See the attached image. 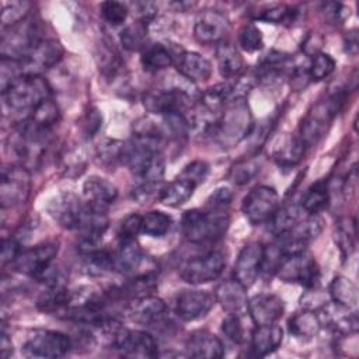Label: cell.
<instances>
[{"mask_svg": "<svg viewBox=\"0 0 359 359\" xmlns=\"http://www.w3.org/2000/svg\"><path fill=\"white\" fill-rule=\"evenodd\" d=\"M254 121L251 109L244 98L231 100L217 118L212 137L226 149L237 146L251 135Z\"/></svg>", "mask_w": 359, "mask_h": 359, "instance_id": "1", "label": "cell"}, {"mask_svg": "<svg viewBox=\"0 0 359 359\" xmlns=\"http://www.w3.org/2000/svg\"><path fill=\"white\" fill-rule=\"evenodd\" d=\"M229 224L230 217L226 210L189 209L182 215L181 231L188 241L202 244L223 237Z\"/></svg>", "mask_w": 359, "mask_h": 359, "instance_id": "2", "label": "cell"}, {"mask_svg": "<svg viewBox=\"0 0 359 359\" xmlns=\"http://www.w3.org/2000/svg\"><path fill=\"white\" fill-rule=\"evenodd\" d=\"M49 130L29 118L17 123L7 139V144L20 165L28 168V164H35L41 158L49 142Z\"/></svg>", "mask_w": 359, "mask_h": 359, "instance_id": "3", "label": "cell"}, {"mask_svg": "<svg viewBox=\"0 0 359 359\" xmlns=\"http://www.w3.org/2000/svg\"><path fill=\"white\" fill-rule=\"evenodd\" d=\"M345 100L346 93L344 88H341L311 107L300 125L299 137L306 144V147L316 144L327 133L332 119L341 111Z\"/></svg>", "mask_w": 359, "mask_h": 359, "instance_id": "4", "label": "cell"}, {"mask_svg": "<svg viewBox=\"0 0 359 359\" xmlns=\"http://www.w3.org/2000/svg\"><path fill=\"white\" fill-rule=\"evenodd\" d=\"M50 95L48 80L38 74H24L3 91L4 104L14 112H32Z\"/></svg>", "mask_w": 359, "mask_h": 359, "instance_id": "5", "label": "cell"}, {"mask_svg": "<svg viewBox=\"0 0 359 359\" xmlns=\"http://www.w3.org/2000/svg\"><path fill=\"white\" fill-rule=\"evenodd\" d=\"M8 29V34L1 35V57L21 60L43 39L34 18H25Z\"/></svg>", "mask_w": 359, "mask_h": 359, "instance_id": "6", "label": "cell"}, {"mask_svg": "<svg viewBox=\"0 0 359 359\" xmlns=\"http://www.w3.org/2000/svg\"><path fill=\"white\" fill-rule=\"evenodd\" d=\"M72 348L70 338L59 331L35 330L22 345V352L28 358L56 359L65 356Z\"/></svg>", "mask_w": 359, "mask_h": 359, "instance_id": "7", "label": "cell"}, {"mask_svg": "<svg viewBox=\"0 0 359 359\" xmlns=\"http://www.w3.org/2000/svg\"><path fill=\"white\" fill-rule=\"evenodd\" d=\"M280 280L287 283H299L307 289L317 286L320 279V268L316 259L306 251L286 257L276 271Z\"/></svg>", "mask_w": 359, "mask_h": 359, "instance_id": "8", "label": "cell"}, {"mask_svg": "<svg viewBox=\"0 0 359 359\" xmlns=\"http://www.w3.org/2000/svg\"><path fill=\"white\" fill-rule=\"evenodd\" d=\"M31 192L29 170L20 164H13L1 171L0 205L3 209L24 203Z\"/></svg>", "mask_w": 359, "mask_h": 359, "instance_id": "9", "label": "cell"}, {"mask_svg": "<svg viewBox=\"0 0 359 359\" xmlns=\"http://www.w3.org/2000/svg\"><path fill=\"white\" fill-rule=\"evenodd\" d=\"M279 208V195L275 188L268 185L254 187L243 199L241 210L245 219L257 226L268 223Z\"/></svg>", "mask_w": 359, "mask_h": 359, "instance_id": "10", "label": "cell"}, {"mask_svg": "<svg viewBox=\"0 0 359 359\" xmlns=\"http://www.w3.org/2000/svg\"><path fill=\"white\" fill-rule=\"evenodd\" d=\"M226 266V255L220 251H210L194 257L181 268V278L191 285H202L219 278Z\"/></svg>", "mask_w": 359, "mask_h": 359, "instance_id": "11", "label": "cell"}, {"mask_svg": "<svg viewBox=\"0 0 359 359\" xmlns=\"http://www.w3.org/2000/svg\"><path fill=\"white\" fill-rule=\"evenodd\" d=\"M112 346L123 356L129 358H156L158 356V346L154 337L142 330L119 328L114 337Z\"/></svg>", "mask_w": 359, "mask_h": 359, "instance_id": "12", "label": "cell"}, {"mask_svg": "<svg viewBox=\"0 0 359 359\" xmlns=\"http://www.w3.org/2000/svg\"><path fill=\"white\" fill-rule=\"evenodd\" d=\"M149 264H151V259L146 255L135 238L121 240L118 251L114 252V271L130 276L156 272V268L150 266Z\"/></svg>", "mask_w": 359, "mask_h": 359, "instance_id": "13", "label": "cell"}, {"mask_svg": "<svg viewBox=\"0 0 359 359\" xmlns=\"http://www.w3.org/2000/svg\"><path fill=\"white\" fill-rule=\"evenodd\" d=\"M62 57H63V48L57 41L42 39L20 62H21L24 74L42 76L43 72L57 65Z\"/></svg>", "mask_w": 359, "mask_h": 359, "instance_id": "14", "label": "cell"}, {"mask_svg": "<svg viewBox=\"0 0 359 359\" xmlns=\"http://www.w3.org/2000/svg\"><path fill=\"white\" fill-rule=\"evenodd\" d=\"M230 29V21L219 10H203L198 14L194 24V36L199 43H220Z\"/></svg>", "mask_w": 359, "mask_h": 359, "instance_id": "15", "label": "cell"}, {"mask_svg": "<svg viewBox=\"0 0 359 359\" xmlns=\"http://www.w3.org/2000/svg\"><path fill=\"white\" fill-rule=\"evenodd\" d=\"M57 250L59 247L56 243H42L29 250H22L11 262V265L17 272L35 278L39 272H42L48 265L53 262Z\"/></svg>", "mask_w": 359, "mask_h": 359, "instance_id": "16", "label": "cell"}, {"mask_svg": "<svg viewBox=\"0 0 359 359\" xmlns=\"http://www.w3.org/2000/svg\"><path fill=\"white\" fill-rule=\"evenodd\" d=\"M264 259V245L259 243L245 244L236 261L234 265V279L240 282L247 289L251 287L258 279L262 268Z\"/></svg>", "mask_w": 359, "mask_h": 359, "instance_id": "17", "label": "cell"}, {"mask_svg": "<svg viewBox=\"0 0 359 359\" xmlns=\"http://www.w3.org/2000/svg\"><path fill=\"white\" fill-rule=\"evenodd\" d=\"M84 210L86 203L74 194H62L49 203V215L67 230H79Z\"/></svg>", "mask_w": 359, "mask_h": 359, "instance_id": "18", "label": "cell"}, {"mask_svg": "<svg viewBox=\"0 0 359 359\" xmlns=\"http://www.w3.org/2000/svg\"><path fill=\"white\" fill-rule=\"evenodd\" d=\"M215 304V297L206 290H182L175 299V313L184 321L205 317Z\"/></svg>", "mask_w": 359, "mask_h": 359, "instance_id": "19", "label": "cell"}, {"mask_svg": "<svg viewBox=\"0 0 359 359\" xmlns=\"http://www.w3.org/2000/svg\"><path fill=\"white\" fill-rule=\"evenodd\" d=\"M248 313L257 325L276 323L285 311L283 300L273 293H259L248 300Z\"/></svg>", "mask_w": 359, "mask_h": 359, "instance_id": "20", "label": "cell"}, {"mask_svg": "<svg viewBox=\"0 0 359 359\" xmlns=\"http://www.w3.org/2000/svg\"><path fill=\"white\" fill-rule=\"evenodd\" d=\"M128 313L135 323L156 325L165 318L167 306L163 299L150 294L132 300L128 307Z\"/></svg>", "mask_w": 359, "mask_h": 359, "instance_id": "21", "label": "cell"}, {"mask_svg": "<svg viewBox=\"0 0 359 359\" xmlns=\"http://www.w3.org/2000/svg\"><path fill=\"white\" fill-rule=\"evenodd\" d=\"M215 299L222 306V309L229 314L243 316L248 309L247 287L243 286L236 279L222 282L216 287Z\"/></svg>", "mask_w": 359, "mask_h": 359, "instance_id": "22", "label": "cell"}, {"mask_svg": "<svg viewBox=\"0 0 359 359\" xmlns=\"http://www.w3.org/2000/svg\"><path fill=\"white\" fill-rule=\"evenodd\" d=\"M175 66L178 73L191 83L205 81L210 77L212 73L210 62L196 52H178L175 56Z\"/></svg>", "mask_w": 359, "mask_h": 359, "instance_id": "23", "label": "cell"}, {"mask_svg": "<svg viewBox=\"0 0 359 359\" xmlns=\"http://www.w3.org/2000/svg\"><path fill=\"white\" fill-rule=\"evenodd\" d=\"M185 349L188 356L192 358L215 359L222 358L224 353V346L222 341L215 334L205 330L194 331L185 342Z\"/></svg>", "mask_w": 359, "mask_h": 359, "instance_id": "24", "label": "cell"}, {"mask_svg": "<svg viewBox=\"0 0 359 359\" xmlns=\"http://www.w3.org/2000/svg\"><path fill=\"white\" fill-rule=\"evenodd\" d=\"M83 195L87 203L95 208L108 209V206L116 199L118 189L107 178L91 175L83 184Z\"/></svg>", "mask_w": 359, "mask_h": 359, "instance_id": "25", "label": "cell"}, {"mask_svg": "<svg viewBox=\"0 0 359 359\" xmlns=\"http://www.w3.org/2000/svg\"><path fill=\"white\" fill-rule=\"evenodd\" d=\"M282 339L283 331L276 323L257 325L251 334V353L257 358L266 356L279 348Z\"/></svg>", "mask_w": 359, "mask_h": 359, "instance_id": "26", "label": "cell"}, {"mask_svg": "<svg viewBox=\"0 0 359 359\" xmlns=\"http://www.w3.org/2000/svg\"><path fill=\"white\" fill-rule=\"evenodd\" d=\"M216 60L219 73L224 79L240 77L245 70V63L241 53L230 42L222 41L216 48Z\"/></svg>", "mask_w": 359, "mask_h": 359, "instance_id": "27", "label": "cell"}, {"mask_svg": "<svg viewBox=\"0 0 359 359\" xmlns=\"http://www.w3.org/2000/svg\"><path fill=\"white\" fill-rule=\"evenodd\" d=\"M328 296L332 300V303L339 307L355 310L358 306V287L346 276L338 275L331 280Z\"/></svg>", "mask_w": 359, "mask_h": 359, "instance_id": "28", "label": "cell"}, {"mask_svg": "<svg viewBox=\"0 0 359 359\" xmlns=\"http://www.w3.org/2000/svg\"><path fill=\"white\" fill-rule=\"evenodd\" d=\"M321 318L311 310H303L290 317L287 327L289 332L299 339H311L316 337L321 328Z\"/></svg>", "mask_w": 359, "mask_h": 359, "instance_id": "29", "label": "cell"}, {"mask_svg": "<svg viewBox=\"0 0 359 359\" xmlns=\"http://www.w3.org/2000/svg\"><path fill=\"white\" fill-rule=\"evenodd\" d=\"M73 302V293L63 285L46 286V289L39 294L36 306L39 310L46 313L63 311Z\"/></svg>", "mask_w": 359, "mask_h": 359, "instance_id": "30", "label": "cell"}, {"mask_svg": "<svg viewBox=\"0 0 359 359\" xmlns=\"http://www.w3.org/2000/svg\"><path fill=\"white\" fill-rule=\"evenodd\" d=\"M195 188L196 185L194 182L178 175L174 181L163 187L160 201L171 208L181 206L194 195Z\"/></svg>", "mask_w": 359, "mask_h": 359, "instance_id": "31", "label": "cell"}, {"mask_svg": "<svg viewBox=\"0 0 359 359\" xmlns=\"http://www.w3.org/2000/svg\"><path fill=\"white\" fill-rule=\"evenodd\" d=\"M303 215L304 212L300 205L289 203L285 206H279L272 217L268 220L269 230L278 237L296 226L303 219Z\"/></svg>", "mask_w": 359, "mask_h": 359, "instance_id": "32", "label": "cell"}, {"mask_svg": "<svg viewBox=\"0 0 359 359\" xmlns=\"http://www.w3.org/2000/svg\"><path fill=\"white\" fill-rule=\"evenodd\" d=\"M231 100H234V91H233V84H229V83L215 84L206 88L201 94L202 108L215 115L219 111H222Z\"/></svg>", "mask_w": 359, "mask_h": 359, "instance_id": "33", "label": "cell"}, {"mask_svg": "<svg viewBox=\"0 0 359 359\" xmlns=\"http://www.w3.org/2000/svg\"><path fill=\"white\" fill-rule=\"evenodd\" d=\"M140 62L147 72H160L174 63V53L163 43L146 45L142 50Z\"/></svg>", "mask_w": 359, "mask_h": 359, "instance_id": "34", "label": "cell"}, {"mask_svg": "<svg viewBox=\"0 0 359 359\" xmlns=\"http://www.w3.org/2000/svg\"><path fill=\"white\" fill-rule=\"evenodd\" d=\"M156 287H157L156 272L143 273V275L132 276V279L119 289V294L135 300L144 296H150L156 290Z\"/></svg>", "mask_w": 359, "mask_h": 359, "instance_id": "35", "label": "cell"}, {"mask_svg": "<svg viewBox=\"0 0 359 359\" xmlns=\"http://www.w3.org/2000/svg\"><path fill=\"white\" fill-rule=\"evenodd\" d=\"M328 201H330V194H328L327 182L317 181L303 195L300 208L307 215H318V212H321L328 205Z\"/></svg>", "mask_w": 359, "mask_h": 359, "instance_id": "36", "label": "cell"}, {"mask_svg": "<svg viewBox=\"0 0 359 359\" xmlns=\"http://www.w3.org/2000/svg\"><path fill=\"white\" fill-rule=\"evenodd\" d=\"M172 224L171 216L161 210H151L142 216V233L149 237L161 238L164 237Z\"/></svg>", "mask_w": 359, "mask_h": 359, "instance_id": "37", "label": "cell"}, {"mask_svg": "<svg viewBox=\"0 0 359 359\" xmlns=\"http://www.w3.org/2000/svg\"><path fill=\"white\" fill-rule=\"evenodd\" d=\"M146 38H147V22L140 20L128 25L121 32V43L126 50H130V52L144 49Z\"/></svg>", "mask_w": 359, "mask_h": 359, "instance_id": "38", "label": "cell"}, {"mask_svg": "<svg viewBox=\"0 0 359 359\" xmlns=\"http://www.w3.org/2000/svg\"><path fill=\"white\" fill-rule=\"evenodd\" d=\"M355 222L351 219H342L335 230V243L344 258L349 257L355 250Z\"/></svg>", "mask_w": 359, "mask_h": 359, "instance_id": "39", "label": "cell"}, {"mask_svg": "<svg viewBox=\"0 0 359 359\" xmlns=\"http://www.w3.org/2000/svg\"><path fill=\"white\" fill-rule=\"evenodd\" d=\"M31 121H34L36 125L50 129L52 125H55L60 118V111L56 102H53L50 98L41 102L28 116Z\"/></svg>", "mask_w": 359, "mask_h": 359, "instance_id": "40", "label": "cell"}, {"mask_svg": "<svg viewBox=\"0 0 359 359\" xmlns=\"http://www.w3.org/2000/svg\"><path fill=\"white\" fill-rule=\"evenodd\" d=\"M31 10L29 1H11L4 3L1 8V25L3 28H10L24 21Z\"/></svg>", "mask_w": 359, "mask_h": 359, "instance_id": "41", "label": "cell"}, {"mask_svg": "<svg viewBox=\"0 0 359 359\" xmlns=\"http://www.w3.org/2000/svg\"><path fill=\"white\" fill-rule=\"evenodd\" d=\"M306 144L302 142L300 137H290L287 139L283 146H280L276 151V158L283 165H293L300 161L304 156Z\"/></svg>", "mask_w": 359, "mask_h": 359, "instance_id": "42", "label": "cell"}, {"mask_svg": "<svg viewBox=\"0 0 359 359\" xmlns=\"http://www.w3.org/2000/svg\"><path fill=\"white\" fill-rule=\"evenodd\" d=\"M238 45L245 52H257L264 46L261 31L254 24H245L238 31Z\"/></svg>", "mask_w": 359, "mask_h": 359, "instance_id": "43", "label": "cell"}, {"mask_svg": "<svg viewBox=\"0 0 359 359\" xmlns=\"http://www.w3.org/2000/svg\"><path fill=\"white\" fill-rule=\"evenodd\" d=\"M335 69V60L328 53H317L309 66V76L313 81H321Z\"/></svg>", "mask_w": 359, "mask_h": 359, "instance_id": "44", "label": "cell"}, {"mask_svg": "<svg viewBox=\"0 0 359 359\" xmlns=\"http://www.w3.org/2000/svg\"><path fill=\"white\" fill-rule=\"evenodd\" d=\"M294 15H296V11L293 8L283 4H278L261 11L257 15V18L271 24H280V22H292L294 20Z\"/></svg>", "mask_w": 359, "mask_h": 359, "instance_id": "45", "label": "cell"}, {"mask_svg": "<svg viewBox=\"0 0 359 359\" xmlns=\"http://www.w3.org/2000/svg\"><path fill=\"white\" fill-rule=\"evenodd\" d=\"M24 76L21 62L8 59V57H1L0 62V80H1V93L7 90L17 79Z\"/></svg>", "mask_w": 359, "mask_h": 359, "instance_id": "46", "label": "cell"}, {"mask_svg": "<svg viewBox=\"0 0 359 359\" xmlns=\"http://www.w3.org/2000/svg\"><path fill=\"white\" fill-rule=\"evenodd\" d=\"M258 171H259V164L257 160H244L237 163L230 170L229 177L234 184L243 185V184H247Z\"/></svg>", "mask_w": 359, "mask_h": 359, "instance_id": "47", "label": "cell"}, {"mask_svg": "<svg viewBox=\"0 0 359 359\" xmlns=\"http://www.w3.org/2000/svg\"><path fill=\"white\" fill-rule=\"evenodd\" d=\"M128 7L119 1H104L101 4V14L104 20L112 25H121L128 17Z\"/></svg>", "mask_w": 359, "mask_h": 359, "instance_id": "48", "label": "cell"}, {"mask_svg": "<svg viewBox=\"0 0 359 359\" xmlns=\"http://www.w3.org/2000/svg\"><path fill=\"white\" fill-rule=\"evenodd\" d=\"M163 187L164 185H161V182H140L136 188L132 189V198L137 203H146L154 199H160Z\"/></svg>", "mask_w": 359, "mask_h": 359, "instance_id": "49", "label": "cell"}, {"mask_svg": "<svg viewBox=\"0 0 359 359\" xmlns=\"http://www.w3.org/2000/svg\"><path fill=\"white\" fill-rule=\"evenodd\" d=\"M222 331L226 335V338L234 344H241L244 341V328L240 316L229 314L222 321Z\"/></svg>", "mask_w": 359, "mask_h": 359, "instance_id": "50", "label": "cell"}, {"mask_svg": "<svg viewBox=\"0 0 359 359\" xmlns=\"http://www.w3.org/2000/svg\"><path fill=\"white\" fill-rule=\"evenodd\" d=\"M208 172H209L208 163H205L202 160H195L184 167V170L180 172V177L189 180L191 182H194L198 187L199 184H202L206 180Z\"/></svg>", "mask_w": 359, "mask_h": 359, "instance_id": "51", "label": "cell"}, {"mask_svg": "<svg viewBox=\"0 0 359 359\" xmlns=\"http://www.w3.org/2000/svg\"><path fill=\"white\" fill-rule=\"evenodd\" d=\"M233 199V192L227 187L216 188L206 201V208L213 210H226Z\"/></svg>", "mask_w": 359, "mask_h": 359, "instance_id": "52", "label": "cell"}, {"mask_svg": "<svg viewBox=\"0 0 359 359\" xmlns=\"http://www.w3.org/2000/svg\"><path fill=\"white\" fill-rule=\"evenodd\" d=\"M139 233H142V216L137 213H132L121 224V229H119L121 240L136 238Z\"/></svg>", "mask_w": 359, "mask_h": 359, "instance_id": "53", "label": "cell"}, {"mask_svg": "<svg viewBox=\"0 0 359 359\" xmlns=\"http://www.w3.org/2000/svg\"><path fill=\"white\" fill-rule=\"evenodd\" d=\"M122 150H123V143L118 140H105L100 146V156L102 161L115 163L116 160H122Z\"/></svg>", "mask_w": 359, "mask_h": 359, "instance_id": "54", "label": "cell"}, {"mask_svg": "<svg viewBox=\"0 0 359 359\" xmlns=\"http://www.w3.org/2000/svg\"><path fill=\"white\" fill-rule=\"evenodd\" d=\"M300 302H302V307H304L306 310H311V311H314L316 309H323L328 303L325 296L321 294V292L316 290V287H313V290L307 292L302 297Z\"/></svg>", "mask_w": 359, "mask_h": 359, "instance_id": "55", "label": "cell"}, {"mask_svg": "<svg viewBox=\"0 0 359 359\" xmlns=\"http://www.w3.org/2000/svg\"><path fill=\"white\" fill-rule=\"evenodd\" d=\"M21 244L17 238L14 237H10V238H6L3 240V244H1V262L3 264H7V262H13L17 255L21 252Z\"/></svg>", "mask_w": 359, "mask_h": 359, "instance_id": "56", "label": "cell"}, {"mask_svg": "<svg viewBox=\"0 0 359 359\" xmlns=\"http://www.w3.org/2000/svg\"><path fill=\"white\" fill-rule=\"evenodd\" d=\"M310 76H309V67L303 69V67H296L292 70L290 74V86L299 91L303 90L309 83H310Z\"/></svg>", "mask_w": 359, "mask_h": 359, "instance_id": "57", "label": "cell"}, {"mask_svg": "<svg viewBox=\"0 0 359 359\" xmlns=\"http://www.w3.org/2000/svg\"><path fill=\"white\" fill-rule=\"evenodd\" d=\"M84 122H86V123L83 125L84 133H86V136L91 137V136L100 129L101 122H102V116L98 114L97 109H94V111H91V112H88V114L86 115V121H84Z\"/></svg>", "mask_w": 359, "mask_h": 359, "instance_id": "58", "label": "cell"}, {"mask_svg": "<svg viewBox=\"0 0 359 359\" xmlns=\"http://www.w3.org/2000/svg\"><path fill=\"white\" fill-rule=\"evenodd\" d=\"M344 11H346L345 7L341 4H337V3H328L324 6V13L327 15V20H330L334 24L342 20Z\"/></svg>", "mask_w": 359, "mask_h": 359, "instance_id": "59", "label": "cell"}, {"mask_svg": "<svg viewBox=\"0 0 359 359\" xmlns=\"http://www.w3.org/2000/svg\"><path fill=\"white\" fill-rule=\"evenodd\" d=\"M0 352L3 358H8L13 353V344L11 339L8 338V335L4 332V330L1 331V337H0Z\"/></svg>", "mask_w": 359, "mask_h": 359, "instance_id": "60", "label": "cell"}, {"mask_svg": "<svg viewBox=\"0 0 359 359\" xmlns=\"http://www.w3.org/2000/svg\"><path fill=\"white\" fill-rule=\"evenodd\" d=\"M346 46H348V53L351 55H356L358 52V35H356V31H351L348 32V36H346Z\"/></svg>", "mask_w": 359, "mask_h": 359, "instance_id": "61", "label": "cell"}]
</instances>
